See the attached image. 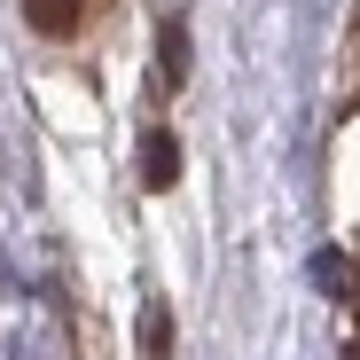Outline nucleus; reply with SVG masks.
<instances>
[{
	"label": "nucleus",
	"instance_id": "f257e3e1",
	"mask_svg": "<svg viewBox=\"0 0 360 360\" xmlns=\"http://www.w3.org/2000/svg\"><path fill=\"white\" fill-rule=\"evenodd\" d=\"M24 24H32L39 39H79L86 0H24Z\"/></svg>",
	"mask_w": 360,
	"mask_h": 360
},
{
	"label": "nucleus",
	"instance_id": "f03ea898",
	"mask_svg": "<svg viewBox=\"0 0 360 360\" xmlns=\"http://www.w3.org/2000/svg\"><path fill=\"white\" fill-rule=\"evenodd\" d=\"M141 180H149V188H172V180H180V141L157 126L149 134V165H141Z\"/></svg>",
	"mask_w": 360,
	"mask_h": 360
},
{
	"label": "nucleus",
	"instance_id": "7ed1b4c3",
	"mask_svg": "<svg viewBox=\"0 0 360 360\" xmlns=\"http://www.w3.org/2000/svg\"><path fill=\"white\" fill-rule=\"evenodd\" d=\"M188 71V24H165V86H180Z\"/></svg>",
	"mask_w": 360,
	"mask_h": 360
},
{
	"label": "nucleus",
	"instance_id": "20e7f679",
	"mask_svg": "<svg viewBox=\"0 0 360 360\" xmlns=\"http://www.w3.org/2000/svg\"><path fill=\"white\" fill-rule=\"evenodd\" d=\"M149 360H172V321H165V306H149Z\"/></svg>",
	"mask_w": 360,
	"mask_h": 360
}]
</instances>
